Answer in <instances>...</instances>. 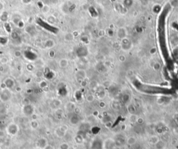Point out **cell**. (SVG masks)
Here are the masks:
<instances>
[{"label": "cell", "instance_id": "5", "mask_svg": "<svg viewBox=\"0 0 178 149\" xmlns=\"http://www.w3.org/2000/svg\"><path fill=\"white\" fill-rule=\"evenodd\" d=\"M24 56L28 59L30 61H35L36 59H38V55L34 52L28 50L24 52Z\"/></svg>", "mask_w": 178, "mask_h": 149}, {"label": "cell", "instance_id": "15", "mask_svg": "<svg viewBox=\"0 0 178 149\" xmlns=\"http://www.w3.org/2000/svg\"><path fill=\"white\" fill-rule=\"evenodd\" d=\"M136 138L135 137H129L126 139V144L129 146H134L136 143Z\"/></svg>", "mask_w": 178, "mask_h": 149}, {"label": "cell", "instance_id": "11", "mask_svg": "<svg viewBox=\"0 0 178 149\" xmlns=\"http://www.w3.org/2000/svg\"><path fill=\"white\" fill-rule=\"evenodd\" d=\"M8 20V12L3 11L0 13V22L6 23Z\"/></svg>", "mask_w": 178, "mask_h": 149}, {"label": "cell", "instance_id": "7", "mask_svg": "<svg viewBox=\"0 0 178 149\" xmlns=\"http://www.w3.org/2000/svg\"><path fill=\"white\" fill-rule=\"evenodd\" d=\"M114 141H115V144H116V147H122L126 144V139L124 137L123 135H118L116 137V139H114Z\"/></svg>", "mask_w": 178, "mask_h": 149}, {"label": "cell", "instance_id": "3", "mask_svg": "<svg viewBox=\"0 0 178 149\" xmlns=\"http://www.w3.org/2000/svg\"><path fill=\"white\" fill-rule=\"evenodd\" d=\"M103 149H116V144L113 139L108 138L103 141Z\"/></svg>", "mask_w": 178, "mask_h": 149}, {"label": "cell", "instance_id": "8", "mask_svg": "<svg viewBox=\"0 0 178 149\" xmlns=\"http://www.w3.org/2000/svg\"><path fill=\"white\" fill-rule=\"evenodd\" d=\"M68 126L66 125H63V126H60L58 129L55 131V134L59 137H63L65 134H66V132L68 131Z\"/></svg>", "mask_w": 178, "mask_h": 149}, {"label": "cell", "instance_id": "26", "mask_svg": "<svg viewBox=\"0 0 178 149\" xmlns=\"http://www.w3.org/2000/svg\"><path fill=\"white\" fill-rule=\"evenodd\" d=\"M11 34V38L13 40H16L19 38V35L16 32H13Z\"/></svg>", "mask_w": 178, "mask_h": 149}, {"label": "cell", "instance_id": "24", "mask_svg": "<svg viewBox=\"0 0 178 149\" xmlns=\"http://www.w3.org/2000/svg\"><path fill=\"white\" fill-rule=\"evenodd\" d=\"M16 26L18 27V28H19V29H23V28H24V27H25V23H24V20H20L19 22H18V23L17 24Z\"/></svg>", "mask_w": 178, "mask_h": 149}, {"label": "cell", "instance_id": "4", "mask_svg": "<svg viewBox=\"0 0 178 149\" xmlns=\"http://www.w3.org/2000/svg\"><path fill=\"white\" fill-rule=\"evenodd\" d=\"M18 131H19V127L14 123H11L7 126V132L11 135H16V134L18 132Z\"/></svg>", "mask_w": 178, "mask_h": 149}, {"label": "cell", "instance_id": "22", "mask_svg": "<svg viewBox=\"0 0 178 149\" xmlns=\"http://www.w3.org/2000/svg\"><path fill=\"white\" fill-rule=\"evenodd\" d=\"M39 126V123L36 120H33L31 122V127L33 129H37Z\"/></svg>", "mask_w": 178, "mask_h": 149}, {"label": "cell", "instance_id": "19", "mask_svg": "<svg viewBox=\"0 0 178 149\" xmlns=\"http://www.w3.org/2000/svg\"><path fill=\"white\" fill-rule=\"evenodd\" d=\"M74 141L77 144H81L84 141V137L83 136H81L80 134H77L75 137H74Z\"/></svg>", "mask_w": 178, "mask_h": 149}, {"label": "cell", "instance_id": "31", "mask_svg": "<svg viewBox=\"0 0 178 149\" xmlns=\"http://www.w3.org/2000/svg\"><path fill=\"white\" fill-rule=\"evenodd\" d=\"M22 55H23V53L21 51H19V50H16L14 52V56L16 57H17V58H20Z\"/></svg>", "mask_w": 178, "mask_h": 149}, {"label": "cell", "instance_id": "29", "mask_svg": "<svg viewBox=\"0 0 178 149\" xmlns=\"http://www.w3.org/2000/svg\"><path fill=\"white\" fill-rule=\"evenodd\" d=\"M94 100H95V97H94V95L92 94L88 95L87 97H86V100L89 102H93Z\"/></svg>", "mask_w": 178, "mask_h": 149}, {"label": "cell", "instance_id": "13", "mask_svg": "<svg viewBox=\"0 0 178 149\" xmlns=\"http://www.w3.org/2000/svg\"><path fill=\"white\" fill-rule=\"evenodd\" d=\"M79 121H80V118L79 117L78 114H74L73 116H72L70 118V122L71 124L72 125H77L79 123Z\"/></svg>", "mask_w": 178, "mask_h": 149}, {"label": "cell", "instance_id": "25", "mask_svg": "<svg viewBox=\"0 0 178 149\" xmlns=\"http://www.w3.org/2000/svg\"><path fill=\"white\" fill-rule=\"evenodd\" d=\"M77 76H79V77H81V79H84L86 77V73L84 71H82V70L79 71L77 72Z\"/></svg>", "mask_w": 178, "mask_h": 149}, {"label": "cell", "instance_id": "23", "mask_svg": "<svg viewBox=\"0 0 178 149\" xmlns=\"http://www.w3.org/2000/svg\"><path fill=\"white\" fill-rule=\"evenodd\" d=\"M26 68L29 72H32V71H34V68H35V66L33 63H28L27 66H26Z\"/></svg>", "mask_w": 178, "mask_h": 149}, {"label": "cell", "instance_id": "32", "mask_svg": "<svg viewBox=\"0 0 178 149\" xmlns=\"http://www.w3.org/2000/svg\"><path fill=\"white\" fill-rule=\"evenodd\" d=\"M49 11H50V7L47 5H44L43 6V8H42V11L44 13H47L49 12Z\"/></svg>", "mask_w": 178, "mask_h": 149}, {"label": "cell", "instance_id": "39", "mask_svg": "<svg viewBox=\"0 0 178 149\" xmlns=\"http://www.w3.org/2000/svg\"><path fill=\"white\" fill-rule=\"evenodd\" d=\"M0 149H1V147H0Z\"/></svg>", "mask_w": 178, "mask_h": 149}, {"label": "cell", "instance_id": "21", "mask_svg": "<svg viewBox=\"0 0 178 149\" xmlns=\"http://www.w3.org/2000/svg\"><path fill=\"white\" fill-rule=\"evenodd\" d=\"M8 62V59L6 56H1L0 58V64L1 65H3V66H5L6 65Z\"/></svg>", "mask_w": 178, "mask_h": 149}, {"label": "cell", "instance_id": "14", "mask_svg": "<svg viewBox=\"0 0 178 149\" xmlns=\"http://www.w3.org/2000/svg\"><path fill=\"white\" fill-rule=\"evenodd\" d=\"M25 32L27 33V34H29V36L33 35L36 32V29L34 26L32 25H28L25 27Z\"/></svg>", "mask_w": 178, "mask_h": 149}, {"label": "cell", "instance_id": "17", "mask_svg": "<svg viewBox=\"0 0 178 149\" xmlns=\"http://www.w3.org/2000/svg\"><path fill=\"white\" fill-rule=\"evenodd\" d=\"M61 104H62V102H61L60 100H58V99H54V100L52 102V105L53 107H55V108L59 107L61 105Z\"/></svg>", "mask_w": 178, "mask_h": 149}, {"label": "cell", "instance_id": "2", "mask_svg": "<svg viewBox=\"0 0 178 149\" xmlns=\"http://www.w3.org/2000/svg\"><path fill=\"white\" fill-rule=\"evenodd\" d=\"M22 112L24 116H31L34 113V107L30 104L24 105L22 109Z\"/></svg>", "mask_w": 178, "mask_h": 149}, {"label": "cell", "instance_id": "35", "mask_svg": "<svg viewBox=\"0 0 178 149\" xmlns=\"http://www.w3.org/2000/svg\"><path fill=\"white\" fill-rule=\"evenodd\" d=\"M22 3H24V4H29L30 2L31 1V0H22Z\"/></svg>", "mask_w": 178, "mask_h": 149}, {"label": "cell", "instance_id": "34", "mask_svg": "<svg viewBox=\"0 0 178 149\" xmlns=\"http://www.w3.org/2000/svg\"><path fill=\"white\" fill-rule=\"evenodd\" d=\"M136 122L138 123V124H140V125H141V124H143V122H144V120H143V118L141 117H138L136 118Z\"/></svg>", "mask_w": 178, "mask_h": 149}, {"label": "cell", "instance_id": "33", "mask_svg": "<svg viewBox=\"0 0 178 149\" xmlns=\"http://www.w3.org/2000/svg\"><path fill=\"white\" fill-rule=\"evenodd\" d=\"M48 55H49V56H50V58L53 59L54 56H55V55H56V52H55V51L53 50H50L49 51Z\"/></svg>", "mask_w": 178, "mask_h": 149}, {"label": "cell", "instance_id": "30", "mask_svg": "<svg viewBox=\"0 0 178 149\" xmlns=\"http://www.w3.org/2000/svg\"><path fill=\"white\" fill-rule=\"evenodd\" d=\"M70 146L68 143H62L60 146V149H69Z\"/></svg>", "mask_w": 178, "mask_h": 149}, {"label": "cell", "instance_id": "12", "mask_svg": "<svg viewBox=\"0 0 178 149\" xmlns=\"http://www.w3.org/2000/svg\"><path fill=\"white\" fill-rule=\"evenodd\" d=\"M68 64H69L68 59H65V58L60 59L59 61H58V66L60 67L61 68H66V67H68Z\"/></svg>", "mask_w": 178, "mask_h": 149}, {"label": "cell", "instance_id": "36", "mask_svg": "<svg viewBox=\"0 0 178 149\" xmlns=\"http://www.w3.org/2000/svg\"><path fill=\"white\" fill-rule=\"evenodd\" d=\"M44 149H54V148H53L52 146L50 145V144H47L46 147H45Z\"/></svg>", "mask_w": 178, "mask_h": 149}, {"label": "cell", "instance_id": "40", "mask_svg": "<svg viewBox=\"0 0 178 149\" xmlns=\"http://www.w3.org/2000/svg\"><path fill=\"white\" fill-rule=\"evenodd\" d=\"M38 149V148H37V149Z\"/></svg>", "mask_w": 178, "mask_h": 149}, {"label": "cell", "instance_id": "10", "mask_svg": "<svg viewBox=\"0 0 178 149\" xmlns=\"http://www.w3.org/2000/svg\"><path fill=\"white\" fill-rule=\"evenodd\" d=\"M56 45V43L54 41V40L52 39V38H49V39H47L45 42H44V45L45 48H47V49H52L53 47L55 46Z\"/></svg>", "mask_w": 178, "mask_h": 149}, {"label": "cell", "instance_id": "28", "mask_svg": "<svg viewBox=\"0 0 178 149\" xmlns=\"http://www.w3.org/2000/svg\"><path fill=\"white\" fill-rule=\"evenodd\" d=\"M39 86L41 88V89H45V87L47 86V83L46 81L45 80H42L39 82Z\"/></svg>", "mask_w": 178, "mask_h": 149}, {"label": "cell", "instance_id": "9", "mask_svg": "<svg viewBox=\"0 0 178 149\" xmlns=\"http://www.w3.org/2000/svg\"><path fill=\"white\" fill-rule=\"evenodd\" d=\"M48 144H47V141L45 138H40L38 139V141L36 142V147L38 149H44L47 146Z\"/></svg>", "mask_w": 178, "mask_h": 149}, {"label": "cell", "instance_id": "16", "mask_svg": "<svg viewBox=\"0 0 178 149\" xmlns=\"http://www.w3.org/2000/svg\"><path fill=\"white\" fill-rule=\"evenodd\" d=\"M159 141H160L159 137L158 136H156V135L152 136L150 138V142L153 145H155L156 144H157Z\"/></svg>", "mask_w": 178, "mask_h": 149}, {"label": "cell", "instance_id": "18", "mask_svg": "<svg viewBox=\"0 0 178 149\" xmlns=\"http://www.w3.org/2000/svg\"><path fill=\"white\" fill-rule=\"evenodd\" d=\"M8 42V39L7 37L4 36H0V45H5Z\"/></svg>", "mask_w": 178, "mask_h": 149}, {"label": "cell", "instance_id": "38", "mask_svg": "<svg viewBox=\"0 0 178 149\" xmlns=\"http://www.w3.org/2000/svg\"><path fill=\"white\" fill-rule=\"evenodd\" d=\"M166 149V148H165V149Z\"/></svg>", "mask_w": 178, "mask_h": 149}, {"label": "cell", "instance_id": "6", "mask_svg": "<svg viewBox=\"0 0 178 149\" xmlns=\"http://www.w3.org/2000/svg\"><path fill=\"white\" fill-rule=\"evenodd\" d=\"M2 83H3V84H4L5 88L8 89H10V90H11V89H13V88L15 86V85H16L15 80L13 78H11V77H7V78H6Z\"/></svg>", "mask_w": 178, "mask_h": 149}, {"label": "cell", "instance_id": "20", "mask_svg": "<svg viewBox=\"0 0 178 149\" xmlns=\"http://www.w3.org/2000/svg\"><path fill=\"white\" fill-rule=\"evenodd\" d=\"M155 149H165L166 148V145H165V143L164 142H163L162 141H160L157 143V144H156L155 145Z\"/></svg>", "mask_w": 178, "mask_h": 149}, {"label": "cell", "instance_id": "27", "mask_svg": "<svg viewBox=\"0 0 178 149\" xmlns=\"http://www.w3.org/2000/svg\"><path fill=\"white\" fill-rule=\"evenodd\" d=\"M4 27H5V29L6 30V32H8V33H11V31H12V28L11 27V25H10V24L8 23H5L4 24Z\"/></svg>", "mask_w": 178, "mask_h": 149}, {"label": "cell", "instance_id": "1", "mask_svg": "<svg viewBox=\"0 0 178 149\" xmlns=\"http://www.w3.org/2000/svg\"><path fill=\"white\" fill-rule=\"evenodd\" d=\"M12 98V93L8 89H2L0 91V101L3 103L8 102Z\"/></svg>", "mask_w": 178, "mask_h": 149}, {"label": "cell", "instance_id": "37", "mask_svg": "<svg viewBox=\"0 0 178 149\" xmlns=\"http://www.w3.org/2000/svg\"><path fill=\"white\" fill-rule=\"evenodd\" d=\"M2 84V82H1V79L0 78V86H1V84Z\"/></svg>", "mask_w": 178, "mask_h": 149}]
</instances>
